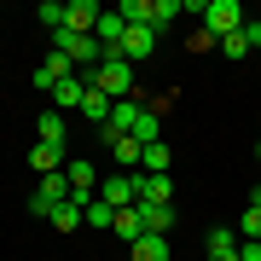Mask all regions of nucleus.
<instances>
[{
	"label": "nucleus",
	"instance_id": "0eeeda50",
	"mask_svg": "<svg viewBox=\"0 0 261 261\" xmlns=\"http://www.w3.org/2000/svg\"><path fill=\"white\" fill-rule=\"evenodd\" d=\"M64 157H70L64 145H47V140H35V151H29V168H35V174H58V168H64Z\"/></svg>",
	"mask_w": 261,
	"mask_h": 261
},
{
	"label": "nucleus",
	"instance_id": "4468645a",
	"mask_svg": "<svg viewBox=\"0 0 261 261\" xmlns=\"http://www.w3.org/2000/svg\"><path fill=\"white\" fill-rule=\"evenodd\" d=\"M116 174H140V157H145V145L140 140H116Z\"/></svg>",
	"mask_w": 261,
	"mask_h": 261
},
{
	"label": "nucleus",
	"instance_id": "393cba45",
	"mask_svg": "<svg viewBox=\"0 0 261 261\" xmlns=\"http://www.w3.org/2000/svg\"><path fill=\"white\" fill-rule=\"evenodd\" d=\"M255 157H261V145H255Z\"/></svg>",
	"mask_w": 261,
	"mask_h": 261
},
{
	"label": "nucleus",
	"instance_id": "20e7f679",
	"mask_svg": "<svg viewBox=\"0 0 261 261\" xmlns=\"http://www.w3.org/2000/svg\"><path fill=\"white\" fill-rule=\"evenodd\" d=\"M163 111H168V99L145 105V111L134 116V134H128V140H140V145H157V140H163Z\"/></svg>",
	"mask_w": 261,
	"mask_h": 261
},
{
	"label": "nucleus",
	"instance_id": "5701e85b",
	"mask_svg": "<svg viewBox=\"0 0 261 261\" xmlns=\"http://www.w3.org/2000/svg\"><path fill=\"white\" fill-rule=\"evenodd\" d=\"M221 53H226V58H244V53H250V47H244V29H238V35H226V41H221Z\"/></svg>",
	"mask_w": 261,
	"mask_h": 261
},
{
	"label": "nucleus",
	"instance_id": "f03ea898",
	"mask_svg": "<svg viewBox=\"0 0 261 261\" xmlns=\"http://www.w3.org/2000/svg\"><path fill=\"white\" fill-rule=\"evenodd\" d=\"M58 203H70V174H64V168H58V174H41L35 197H29V215H47V221H53Z\"/></svg>",
	"mask_w": 261,
	"mask_h": 261
},
{
	"label": "nucleus",
	"instance_id": "9b49d317",
	"mask_svg": "<svg viewBox=\"0 0 261 261\" xmlns=\"http://www.w3.org/2000/svg\"><path fill=\"white\" fill-rule=\"evenodd\" d=\"M203 250H209V261H238V232H232V226H215Z\"/></svg>",
	"mask_w": 261,
	"mask_h": 261
},
{
	"label": "nucleus",
	"instance_id": "1a4fd4ad",
	"mask_svg": "<svg viewBox=\"0 0 261 261\" xmlns=\"http://www.w3.org/2000/svg\"><path fill=\"white\" fill-rule=\"evenodd\" d=\"M82 99H87V82H82V75H64V82L53 87V105H58V111H82Z\"/></svg>",
	"mask_w": 261,
	"mask_h": 261
},
{
	"label": "nucleus",
	"instance_id": "9d476101",
	"mask_svg": "<svg viewBox=\"0 0 261 261\" xmlns=\"http://www.w3.org/2000/svg\"><path fill=\"white\" fill-rule=\"evenodd\" d=\"M64 174H70V192H99V168L87 163V157H70Z\"/></svg>",
	"mask_w": 261,
	"mask_h": 261
},
{
	"label": "nucleus",
	"instance_id": "6ab92c4d",
	"mask_svg": "<svg viewBox=\"0 0 261 261\" xmlns=\"http://www.w3.org/2000/svg\"><path fill=\"white\" fill-rule=\"evenodd\" d=\"M87 226H116V209L111 203H105V197L93 192V197H87Z\"/></svg>",
	"mask_w": 261,
	"mask_h": 261
},
{
	"label": "nucleus",
	"instance_id": "a211bd4d",
	"mask_svg": "<svg viewBox=\"0 0 261 261\" xmlns=\"http://www.w3.org/2000/svg\"><path fill=\"white\" fill-rule=\"evenodd\" d=\"M238 238H261V186H255L250 209H244V221H238Z\"/></svg>",
	"mask_w": 261,
	"mask_h": 261
},
{
	"label": "nucleus",
	"instance_id": "aec40b11",
	"mask_svg": "<svg viewBox=\"0 0 261 261\" xmlns=\"http://www.w3.org/2000/svg\"><path fill=\"white\" fill-rule=\"evenodd\" d=\"M140 168H145V174H168V145H163V140H157V145H145Z\"/></svg>",
	"mask_w": 261,
	"mask_h": 261
},
{
	"label": "nucleus",
	"instance_id": "a878e982",
	"mask_svg": "<svg viewBox=\"0 0 261 261\" xmlns=\"http://www.w3.org/2000/svg\"><path fill=\"white\" fill-rule=\"evenodd\" d=\"M122 261H128V255H122Z\"/></svg>",
	"mask_w": 261,
	"mask_h": 261
},
{
	"label": "nucleus",
	"instance_id": "2eb2a0df",
	"mask_svg": "<svg viewBox=\"0 0 261 261\" xmlns=\"http://www.w3.org/2000/svg\"><path fill=\"white\" fill-rule=\"evenodd\" d=\"M111 105H116V99H105L99 87H87V99H82V116H87V122H99V128H105V122H111Z\"/></svg>",
	"mask_w": 261,
	"mask_h": 261
},
{
	"label": "nucleus",
	"instance_id": "ddd939ff",
	"mask_svg": "<svg viewBox=\"0 0 261 261\" xmlns=\"http://www.w3.org/2000/svg\"><path fill=\"white\" fill-rule=\"evenodd\" d=\"M122 255H128V261H168V238L163 232H145L134 250H122Z\"/></svg>",
	"mask_w": 261,
	"mask_h": 261
},
{
	"label": "nucleus",
	"instance_id": "f8f14e48",
	"mask_svg": "<svg viewBox=\"0 0 261 261\" xmlns=\"http://www.w3.org/2000/svg\"><path fill=\"white\" fill-rule=\"evenodd\" d=\"M134 209H140L145 232H163V238H168V226H174V203H134Z\"/></svg>",
	"mask_w": 261,
	"mask_h": 261
},
{
	"label": "nucleus",
	"instance_id": "39448f33",
	"mask_svg": "<svg viewBox=\"0 0 261 261\" xmlns=\"http://www.w3.org/2000/svg\"><path fill=\"white\" fill-rule=\"evenodd\" d=\"M151 53H157V29H145V23H134L128 35H122V58H128V64H145Z\"/></svg>",
	"mask_w": 261,
	"mask_h": 261
},
{
	"label": "nucleus",
	"instance_id": "423d86ee",
	"mask_svg": "<svg viewBox=\"0 0 261 261\" xmlns=\"http://www.w3.org/2000/svg\"><path fill=\"white\" fill-rule=\"evenodd\" d=\"M99 197L111 209H134L140 203V192H134V174H111V180H99Z\"/></svg>",
	"mask_w": 261,
	"mask_h": 261
},
{
	"label": "nucleus",
	"instance_id": "412c9836",
	"mask_svg": "<svg viewBox=\"0 0 261 261\" xmlns=\"http://www.w3.org/2000/svg\"><path fill=\"white\" fill-rule=\"evenodd\" d=\"M35 18L47 23V29H64V6H58V0H47V6H35Z\"/></svg>",
	"mask_w": 261,
	"mask_h": 261
},
{
	"label": "nucleus",
	"instance_id": "7ed1b4c3",
	"mask_svg": "<svg viewBox=\"0 0 261 261\" xmlns=\"http://www.w3.org/2000/svg\"><path fill=\"white\" fill-rule=\"evenodd\" d=\"M99 18H105L99 0H70V6H64V29H75V35H93Z\"/></svg>",
	"mask_w": 261,
	"mask_h": 261
},
{
	"label": "nucleus",
	"instance_id": "b1692460",
	"mask_svg": "<svg viewBox=\"0 0 261 261\" xmlns=\"http://www.w3.org/2000/svg\"><path fill=\"white\" fill-rule=\"evenodd\" d=\"M238 261H261V238H238Z\"/></svg>",
	"mask_w": 261,
	"mask_h": 261
},
{
	"label": "nucleus",
	"instance_id": "dca6fc26",
	"mask_svg": "<svg viewBox=\"0 0 261 261\" xmlns=\"http://www.w3.org/2000/svg\"><path fill=\"white\" fill-rule=\"evenodd\" d=\"M180 12H186V6H180V0H151V29H157V35H163V29H168V23L180 18Z\"/></svg>",
	"mask_w": 261,
	"mask_h": 261
},
{
	"label": "nucleus",
	"instance_id": "f3484780",
	"mask_svg": "<svg viewBox=\"0 0 261 261\" xmlns=\"http://www.w3.org/2000/svg\"><path fill=\"white\" fill-rule=\"evenodd\" d=\"M35 134H41V140H47V145H64V116H58V111H41Z\"/></svg>",
	"mask_w": 261,
	"mask_h": 261
},
{
	"label": "nucleus",
	"instance_id": "4be33fe9",
	"mask_svg": "<svg viewBox=\"0 0 261 261\" xmlns=\"http://www.w3.org/2000/svg\"><path fill=\"white\" fill-rule=\"evenodd\" d=\"M244 47L261 53V18H244Z\"/></svg>",
	"mask_w": 261,
	"mask_h": 261
},
{
	"label": "nucleus",
	"instance_id": "6e6552de",
	"mask_svg": "<svg viewBox=\"0 0 261 261\" xmlns=\"http://www.w3.org/2000/svg\"><path fill=\"white\" fill-rule=\"evenodd\" d=\"M111 232L122 238V250H134V244L145 238V221H140V209H116V226Z\"/></svg>",
	"mask_w": 261,
	"mask_h": 261
},
{
	"label": "nucleus",
	"instance_id": "f257e3e1",
	"mask_svg": "<svg viewBox=\"0 0 261 261\" xmlns=\"http://www.w3.org/2000/svg\"><path fill=\"white\" fill-rule=\"evenodd\" d=\"M203 29L215 41L238 35V29H244V6H238V0H203Z\"/></svg>",
	"mask_w": 261,
	"mask_h": 261
}]
</instances>
